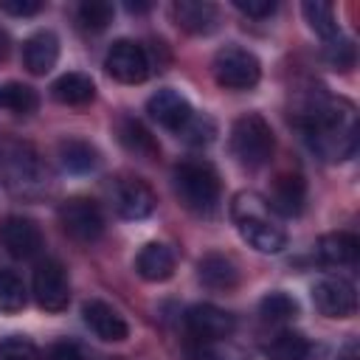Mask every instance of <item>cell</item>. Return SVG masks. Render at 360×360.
<instances>
[{
  "instance_id": "1",
  "label": "cell",
  "mask_w": 360,
  "mask_h": 360,
  "mask_svg": "<svg viewBox=\"0 0 360 360\" xmlns=\"http://www.w3.org/2000/svg\"><path fill=\"white\" fill-rule=\"evenodd\" d=\"M301 129L307 143L323 160H346L357 146V115L343 98H315L301 112Z\"/></svg>"
},
{
  "instance_id": "2",
  "label": "cell",
  "mask_w": 360,
  "mask_h": 360,
  "mask_svg": "<svg viewBox=\"0 0 360 360\" xmlns=\"http://www.w3.org/2000/svg\"><path fill=\"white\" fill-rule=\"evenodd\" d=\"M231 217L236 222L239 236L256 248L259 253H278L287 245V233L284 228L276 222L270 205L264 197H259L256 191H242L233 197L231 202Z\"/></svg>"
},
{
  "instance_id": "3",
  "label": "cell",
  "mask_w": 360,
  "mask_h": 360,
  "mask_svg": "<svg viewBox=\"0 0 360 360\" xmlns=\"http://www.w3.org/2000/svg\"><path fill=\"white\" fill-rule=\"evenodd\" d=\"M174 194L194 214H211L219 200V177L205 160H186L174 169Z\"/></svg>"
},
{
  "instance_id": "4",
  "label": "cell",
  "mask_w": 360,
  "mask_h": 360,
  "mask_svg": "<svg viewBox=\"0 0 360 360\" xmlns=\"http://www.w3.org/2000/svg\"><path fill=\"white\" fill-rule=\"evenodd\" d=\"M276 141L270 124L259 112H245L231 127V152L245 169H259L273 158Z\"/></svg>"
},
{
  "instance_id": "5",
  "label": "cell",
  "mask_w": 360,
  "mask_h": 360,
  "mask_svg": "<svg viewBox=\"0 0 360 360\" xmlns=\"http://www.w3.org/2000/svg\"><path fill=\"white\" fill-rule=\"evenodd\" d=\"M211 70H214L217 84H222L228 90H250L259 82V76H262L259 59L248 48H239V45L219 48L214 53Z\"/></svg>"
},
{
  "instance_id": "6",
  "label": "cell",
  "mask_w": 360,
  "mask_h": 360,
  "mask_svg": "<svg viewBox=\"0 0 360 360\" xmlns=\"http://www.w3.org/2000/svg\"><path fill=\"white\" fill-rule=\"evenodd\" d=\"M59 225L62 231L73 239V242H82V245H90L101 236L104 231V217H101V208L87 200V197H70L59 205Z\"/></svg>"
},
{
  "instance_id": "7",
  "label": "cell",
  "mask_w": 360,
  "mask_h": 360,
  "mask_svg": "<svg viewBox=\"0 0 360 360\" xmlns=\"http://www.w3.org/2000/svg\"><path fill=\"white\" fill-rule=\"evenodd\" d=\"M107 73L121 84H141L149 76V56L132 39H118L104 56Z\"/></svg>"
},
{
  "instance_id": "8",
  "label": "cell",
  "mask_w": 360,
  "mask_h": 360,
  "mask_svg": "<svg viewBox=\"0 0 360 360\" xmlns=\"http://www.w3.org/2000/svg\"><path fill=\"white\" fill-rule=\"evenodd\" d=\"M34 298L45 312H62L70 301V281L59 262L48 259L34 270Z\"/></svg>"
},
{
  "instance_id": "9",
  "label": "cell",
  "mask_w": 360,
  "mask_h": 360,
  "mask_svg": "<svg viewBox=\"0 0 360 360\" xmlns=\"http://www.w3.org/2000/svg\"><path fill=\"white\" fill-rule=\"evenodd\" d=\"M312 304L326 318H352L357 309L354 284L343 276H329L312 287Z\"/></svg>"
},
{
  "instance_id": "10",
  "label": "cell",
  "mask_w": 360,
  "mask_h": 360,
  "mask_svg": "<svg viewBox=\"0 0 360 360\" xmlns=\"http://www.w3.org/2000/svg\"><path fill=\"white\" fill-rule=\"evenodd\" d=\"M158 197L152 191L149 183H143L141 177H121L112 186V208L118 211V217L124 219H143L155 211Z\"/></svg>"
},
{
  "instance_id": "11",
  "label": "cell",
  "mask_w": 360,
  "mask_h": 360,
  "mask_svg": "<svg viewBox=\"0 0 360 360\" xmlns=\"http://www.w3.org/2000/svg\"><path fill=\"white\" fill-rule=\"evenodd\" d=\"M236 321L231 312L214 307V304H197L186 312V329L197 343H211V340H222L233 332Z\"/></svg>"
},
{
  "instance_id": "12",
  "label": "cell",
  "mask_w": 360,
  "mask_h": 360,
  "mask_svg": "<svg viewBox=\"0 0 360 360\" xmlns=\"http://www.w3.org/2000/svg\"><path fill=\"white\" fill-rule=\"evenodd\" d=\"M0 242L14 259H34L42 250V231L28 217H6L0 225Z\"/></svg>"
},
{
  "instance_id": "13",
  "label": "cell",
  "mask_w": 360,
  "mask_h": 360,
  "mask_svg": "<svg viewBox=\"0 0 360 360\" xmlns=\"http://www.w3.org/2000/svg\"><path fill=\"white\" fill-rule=\"evenodd\" d=\"M146 112H149L152 121H158L160 127L174 129V132H180V129L188 124V118L194 115V110H191V104L186 101V96H180V93L172 90V87H163V90H158L155 96H149Z\"/></svg>"
},
{
  "instance_id": "14",
  "label": "cell",
  "mask_w": 360,
  "mask_h": 360,
  "mask_svg": "<svg viewBox=\"0 0 360 360\" xmlns=\"http://www.w3.org/2000/svg\"><path fill=\"white\" fill-rule=\"evenodd\" d=\"M82 315H84V323L90 326V332L96 338L107 340V343H121L129 335L127 321L110 304H104V301H87L84 309H82Z\"/></svg>"
},
{
  "instance_id": "15",
  "label": "cell",
  "mask_w": 360,
  "mask_h": 360,
  "mask_svg": "<svg viewBox=\"0 0 360 360\" xmlns=\"http://www.w3.org/2000/svg\"><path fill=\"white\" fill-rule=\"evenodd\" d=\"M304 200H307V183L301 174L290 172V174H278L273 180L267 205H270V211H276L281 217H295L304 211Z\"/></svg>"
},
{
  "instance_id": "16",
  "label": "cell",
  "mask_w": 360,
  "mask_h": 360,
  "mask_svg": "<svg viewBox=\"0 0 360 360\" xmlns=\"http://www.w3.org/2000/svg\"><path fill=\"white\" fill-rule=\"evenodd\" d=\"M59 59V39L53 31H37L22 42V62L28 68V73L34 76H45Z\"/></svg>"
},
{
  "instance_id": "17",
  "label": "cell",
  "mask_w": 360,
  "mask_h": 360,
  "mask_svg": "<svg viewBox=\"0 0 360 360\" xmlns=\"http://www.w3.org/2000/svg\"><path fill=\"white\" fill-rule=\"evenodd\" d=\"M174 22L188 34H211L219 22V8L205 0H180L172 6Z\"/></svg>"
},
{
  "instance_id": "18",
  "label": "cell",
  "mask_w": 360,
  "mask_h": 360,
  "mask_svg": "<svg viewBox=\"0 0 360 360\" xmlns=\"http://www.w3.org/2000/svg\"><path fill=\"white\" fill-rule=\"evenodd\" d=\"M197 276H200V281L208 290H217V292H228V290H233L239 284V267L225 253H208V256H202L200 264H197Z\"/></svg>"
},
{
  "instance_id": "19",
  "label": "cell",
  "mask_w": 360,
  "mask_h": 360,
  "mask_svg": "<svg viewBox=\"0 0 360 360\" xmlns=\"http://www.w3.org/2000/svg\"><path fill=\"white\" fill-rule=\"evenodd\" d=\"M174 250L160 242H149L135 256V270L143 281H166L174 273Z\"/></svg>"
},
{
  "instance_id": "20",
  "label": "cell",
  "mask_w": 360,
  "mask_h": 360,
  "mask_svg": "<svg viewBox=\"0 0 360 360\" xmlns=\"http://www.w3.org/2000/svg\"><path fill=\"white\" fill-rule=\"evenodd\" d=\"M115 135H118L121 146H124L129 155H135V158L155 160L158 152H160L158 141L152 138V132H149L138 118H121V121L115 124Z\"/></svg>"
},
{
  "instance_id": "21",
  "label": "cell",
  "mask_w": 360,
  "mask_h": 360,
  "mask_svg": "<svg viewBox=\"0 0 360 360\" xmlns=\"http://www.w3.org/2000/svg\"><path fill=\"white\" fill-rule=\"evenodd\" d=\"M357 250H360V242L354 233L349 231H335V233H323L315 245V253L323 264H352L357 259Z\"/></svg>"
},
{
  "instance_id": "22",
  "label": "cell",
  "mask_w": 360,
  "mask_h": 360,
  "mask_svg": "<svg viewBox=\"0 0 360 360\" xmlns=\"http://www.w3.org/2000/svg\"><path fill=\"white\" fill-rule=\"evenodd\" d=\"M51 93H53V98H56L59 104L82 107V104H87V101L96 96V84H93V79H90L87 73L73 70V73H62V76L51 84Z\"/></svg>"
},
{
  "instance_id": "23",
  "label": "cell",
  "mask_w": 360,
  "mask_h": 360,
  "mask_svg": "<svg viewBox=\"0 0 360 360\" xmlns=\"http://www.w3.org/2000/svg\"><path fill=\"white\" fill-rule=\"evenodd\" d=\"M59 163H62V169H68L73 174H84L98 166V152L93 143H87L82 138H68L59 143Z\"/></svg>"
},
{
  "instance_id": "24",
  "label": "cell",
  "mask_w": 360,
  "mask_h": 360,
  "mask_svg": "<svg viewBox=\"0 0 360 360\" xmlns=\"http://www.w3.org/2000/svg\"><path fill=\"white\" fill-rule=\"evenodd\" d=\"M267 352H270L273 360H309L312 346H309V340H307L304 335H298V332H278V335L270 340Z\"/></svg>"
},
{
  "instance_id": "25",
  "label": "cell",
  "mask_w": 360,
  "mask_h": 360,
  "mask_svg": "<svg viewBox=\"0 0 360 360\" xmlns=\"http://www.w3.org/2000/svg\"><path fill=\"white\" fill-rule=\"evenodd\" d=\"M39 104V96L34 87L22 82H3L0 84V107L11 112H34Z\"/></svg>"
},
{
  "instance_id": "26",
  "label": "cell",
  "mask_w": 360,
  "mask_h": 360,
  "mask_svg": "<svg viewBox=\"0 0 360 360\" xmlns=\"http://www.w3.org/2000/svg\"><path fill=\"white\" fill-rule=\"evenodd\" d=\"M301 11H304L309 28L318 37H323V39H335L338 37V20H335V8L329 3H318V0L312 3V0H307L301 6Z\"/></svg>"
},
{
  "instance_id": "27",
  "label": "cell",
  "mask_w": 360,
  "mask_h": 360,
  "mask_svg": "<svg viewBox=\"0 0 360 360\" xmlns=\"http://www.w3.org/2000/svg\"><path fill=\"white\" fill-rule=\"evenodd\" d=\"M25 307V284L14 270H0V312H20Z\"/></svg>"
},
{
  "instance_id": "28",
  "label": "cell",
  "mask_w": 360,
  "mask_h": 360,
  "mask_svg": "<svg viewBox=\"0 0 360 360\" xmlns=\"http://www.w3.org/2000/svg\"><path fill=\"white\" fill-rule=\"evenodd\" d=\"M259 312H262L264 321H270V323H281V321L295 318L298 304H295V298H290L287 292H278V290H276V292H270V295L262 298Z\"/></svg>"
},
{
  "instance_id": "29",
  "label": "cell",
  "mask_w": 360,
  "mask_h": 360,
  "mask_svg": "<svg viewBox=\"0 0 360 360\" xmlns=\"http://www.w3.org/2000/svg\"><path fill=\"white\" fill-rule=\"evenodd\" d=\"M82 28L87 31H104L110 22H112V3L107 0H84L76 11Z\"/></svg>"
},
{
  "instance_id": "30",
  "label": "cell",
  "mask_w": 360,
  "mask_h": 360,
  "mask_svg": "<svg viewBox=\"0 0 360 360\" xmlns=\"http://www.w3.org/2000/svg\"><path fill=\"white\" fill-rule=\"evenodd\" d=\"M180 132H183V138L188 143H211L214 135H217V127H214V121L208 115H191L188 124Z\"/></svg>"
},
{
  "instance_id": "31",
  "label": "cell",
  "mask_w": 360,
  "mask_h": 360,
  "mask_svg": "<svg viewBox=\"0 0 360 360\" xmlns=\"http://www.w3.org/2000/svg\"><path fill=\"white\" fill-rule=\"evenodd\" d=\"M0 360H42V354L31 340L8 338L0 343Z\"/></svg>"
},
{
  "instance_id": "32",
  "label": "cell",
  "mask_w": 360,
  "mask_h": 360,
  "mask_svg": "<svg viewBox=\"0 0 360 360\" xmlns=\"http://www.w3.org/2000/svg\"><path fill=\"white\" fill-rule=\"evenodd\" d=\"M326 56H329V62H332L338 70H346V68L354 65V45L338 34L335 39H329V51H326Z\"/></svg>"
},
{
  "instance_id": "33",
  "label": "cell",
  "mask_w": 360,
  "mask_h": 360,
  "mask_svg": "<svg viewBox=\"0 0 360 360\" xmlns=\"http://www.w3.org/2000/svg\"><path fill=\"white\" fill-rule=\"evenodd\" d=\"M0 11L11 14V17H31L37 11H42L39 0H0Z\"/></svg>"
},
{
  "instance_id": "34",
  "label": "cell",
  "mask_w": 360,
  "mask_h": 360,
  "mask_svg": "<svg viewBox=\"0 0 360 360\" xmlns=\"http://www.w3.org/2000/svg\"><path fill=\"white\" fill-rule=\"evenodd\" d=\"M233 6L248 17H270L276 11V0H233Z\"/></svg>"
},
{
  "instance_id": "35",
  "label": "cell",
  "mask_w": 360,
  "mask_h": 360,
  "mask_svg": "<svg viewBox=\"0 0 360 360\" xmlns=\"http://www.w3.org/2000/svg\"><path fill=\"white\" fill-rule=\"evenodd\" d=\"M48 360H84L82 346L73 340H59L48 349Z\"/></svg>"
},
{
  "instance_id": "36",
  "label": "cell",
  "mask_w": 360,
  "mask_h": 360,
  "mask_svg": "<svg viewBox=\"0 0 360 360\" xmlns=\"http://www.w3.org/2000/svg\"><path fill=\"white\" fill-rule=\"evenodd\" d=\"M127 11H149V3H127Z\"/></svg>"
},
{
  "instance_id": "37",
  "label": "cell",
  "mask_w": 360,
  "mask_h": 360,
  "mask_svg": "<svg viewBox=\"0 0 360 360\" xmlns=\"http://www.w3.org/2000/svg\"><path fill=\"white\" fill-rule=\"evenodd\" d=\"M6 53H8V39H6V34L0 31V59H6Z\"/></svg>"
},
{
  "instance_id": "38",
  "label": "cell",
  "mask_w": 360,
  "mask_h": 360,
  "mask_svg": "<svg viewBox=\"0 0 360 360\" xmlns=\"http://www.w3.org/2000/svg\"><path fill=\"white\" fill-rule=\"evenodd\" d=\"M343 360H354V346H349V349H346V354H343Z\"/></svg>"
}]
</instances>
